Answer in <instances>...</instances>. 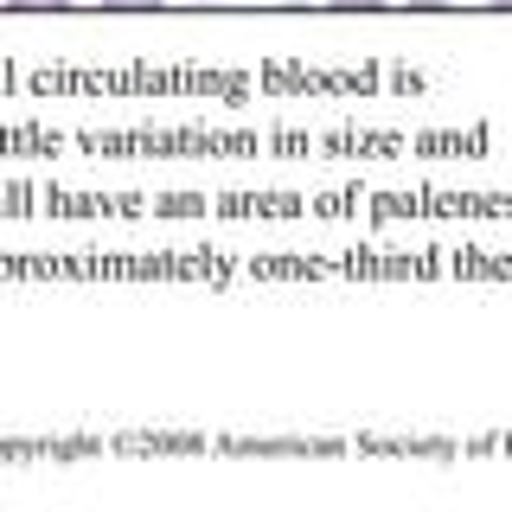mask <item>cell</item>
Listing matches in <instances>:
<instances>
[{"mask_svg": "<svg viewBox=\"0 0 512 512\" xmlns=\"http://www.w3.org/2000/svg\"><path fill=\"white\" fill-rule=\"evenodd\" d=\"M7 7H20V13H45V7H64V0H7Z\"/></svg>", "mask_w": 512, "mask_h": 512, "instance_id": "6da1fadb", "label": "cell"}, {"mask_svg": "<svg viewBox=\"0 0 512 512\" xmlns=\"http://www.w3.org/2000/svg\"><path fill=\"white\" fill-rule=\"evenodd\" d=\"M103 7H167V0H103Z\"/></svg>", "mask_w": 512, "mask_h": 512, "instance_id": "7a4b0ae2", "label": "cell"}, {"mask_svg": "<svg viewBox=\"0 0 512 512\" xmlns=\"http://www.w3.org/2000/svg\"><path fill=\"white\" fill-rule=\"evenodd\" d=\"M333 7H378V0H333Z\"/></svg>", "mask_w": 512, "mask_h": 512, "instance_id": "3957f363", "label": "cell"}, {"mask_svg": "<svg viewBox=\"0 0 512 512\" xmlns=\"http://www.w3.org/2000/svg\"><path fill=\"white\" fill-rule=\"evenodd\" d=\"M192 7H218V0H192Z\"/></svg>", "mask_w": 512, "mask_h": 512, "instance_id": "277c9868", "label": "cell"}, {"mask_svg": "<svg viewBox=\"0 0 512 512\" xmlns=\"http://www.w3.org/2000/svg\"><path fill=\"white\" fill-rule=\"evenodd\" d=\"M493 7H512V0H493Z\"/></svg>", "mask_w": 512, "mask_h": 512, "instance_id": "5b68a950", "label": "cell"}]
</instances>
